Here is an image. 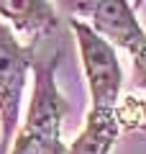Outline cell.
<instances>
[{"label": "cell", "instance_id": "4", "mask_svg": "<svg viewBox=\"0 0 146 154\" xmlns=\"http://www.w3.org/2000/svg\"><path fill=\"white\" fill-rule=\"evenodd\" d=\"M69 28L77 38V49H80L82 69H85L87 90H90V108L115 110L120 88H123V69H120L115 46L85 21L72 18Z\"/></svg>", "mask_w": 146, "mask_h": 154}, {"label": "cell", "instance_id": "5", "mask_svg": "<svg viewBox=\"0 0 146 154\" xmlns=\"http://www.w3.org/2000/svg\"><path fill=\"white\" fill-rule=\"evenodd\" d=\"M0 18L13 31L28 36L31 44H38L59 28L54 5L44 0H0Z\"/></svg>", "mask_w": 146, "mask_h": 154}, {"label": "cell", "instance_id": "6", "mask_svg": "<svg viewBox=\"0 0 146 154\" xmlns=\"http://www.w3.org/2000/svg\"><path fill=\"white\" fill-rule=\"evenodd\" d=\"M120 110H95L90 108L85 126L72 141L67 154H110L113 144L120 136Z\"/></svg>", "mask_w": 146, "mask_h": 154}, {"label": "cell", "instance_id": "3", "mask_svg": "<svg viewBox=\"0 0 146 154\" xmlns=\"http://www.w3.org/2000/svg\"><path fill=\"white\" fill-rule=\"evenodd\" d=\"M33 44H21L0 18V154H11L18 134L26 77L33 72Z\"/></svg>", "mask_w": 146, "mask_h": 154}, {"label": "cell", "instance_id": "2", "mask_svg": "<svg viewBox=\"0 0 146 154\" xmlns=\"http://www.w3.org/2000/svg\"><path fill=\"white\" fill-rule=\"evenodd\" d=\"M77 16H87L92 28L103 38H108L115 49L128 51L133 62V85L136 90H146V31L133 13V3L123 0H97V3H62Z\"/></svg>", "mask_w": 146, "mask_h": 154}, {"label": "cell", "instance_id": "1", "mask_svg": "<svg viewBox=\"0 0 146 154\" xmlns=\"http://www.w3.org/2000/svg\"><path fill=\"white\" fill-rule=\"evenodd\" d=\"M59 51L33 62V90L26 110V121L18 128L11 154H67L62 141V121L69 113V103L59 93L54 80Z\"/></svg>", "mask_w": 146, "mask_h": 154}]
</instances>
